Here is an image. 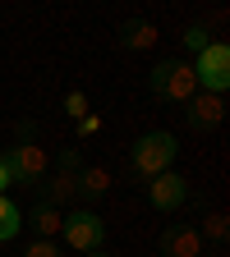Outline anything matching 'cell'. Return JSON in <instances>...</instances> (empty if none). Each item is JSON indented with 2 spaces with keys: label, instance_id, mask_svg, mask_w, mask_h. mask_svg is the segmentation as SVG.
Listing matches in <instances>:
<instances>
[{
  "label": "cell",
  "instance_id": "cell-19",
  "mask_svg": "<svg viewBox=\"0 0 230 257\" xmlns=\"http://www.w3.org/2000/svg\"><path fill=\"white\" fill-rule=\"evenodd\" d=\"M14 184H19V179H14V170H10V161L0 156V193H10Z\"/></svg>",
  "mask_w": 230,
  "mask_h": 257
},
{
  "label": "cell",
  "instance_id": "cell-8",
  "mask_svg": "<svg viewBox=\"0 0 230 257\" xmlns=\"http://www.w3.org/2000/svg\"><path fill=\"white\" fill-rule=\"evenodd\" d=\"M221 119H225V96H216V92L189 96V124L193 128H221Z\"/></svg>",
  "mask_w": 230,
  "mask_h": 257
},
{
  "label": "cell",
  "instance_id": "cell-3",
  "mask_svg": "<svg viewBox=\"0 0 230 257\" xmlns=\"http://www.w3.org/2000/svg\"><path fill=\"white\" fill-rule=\"evenodd\" d=\"M147 92L157 96V101L189 106V96L198 92V83H193V69L184 60H161V64H152V74H147Z\"/></svg>",
  "mask_w": 230,
  "mask_h": 257
},
{
  "label": "cell",
  "instance_id": "cell-4",
  "mask_svg": "<svg viewBox=\"0 0 230 257\" xmlns=\"http://www.w3.org/2000/svg\"><path fill=\"white\" fill-rule=\"evenodd\" d=\"M193 83H198V92H216V96H225V87H230V46L221 42V37H212L198 55H193Z\"/></svg>",
  "mask_w": 230,
  "mask_h": 257
},
{
  "label": "cell",
  "instance_id": "cell-7",
  "mask_svg": "<svg viewBox=\"0 0 230 257\" xmlns=\"http://www.w3.org/2000/svg\"><path fill=\"white\" fill-rule=\"evenodd\" d=\"M147 202H152L157 211H180V207L189 202V179H184L180 170H166V175L147 179Z\"/></svg>",
  "mask_w": 230,
  "mask_h": 257
},
{
  "label": "cell",
  "instance_id": "cell-20",
  "mask_svg": "<svg viewBox=\"0 0 230 257\" xmlns=\"http://www.w3.org/2000/svg\"><path fill=\"white\" fill-rule=\"evenodd\" d=\"M88 257H115V252H106V248H97V252H88Z\"/></svg>",
  "mask_w": 230,
  "mask_h": 257
},
{
  "label": "cell",
  "instance_id": "cell-6",
  "mask_svg": "<svg viewBox=\"0 0 230 257\" xmlns=\"http://www.w3.org/2000/svg\"><path fill=\"white\" fill-rule=\"evenodd\" d=\"M42 202H51V207H69V202H79V152H74V147H64V152H60V166L46 175V184H42Z\"/></svg>",
  "mask_w": 230,
  "mask_h": 257
},
{
  "label": "cell",
  "instance_id": "cell-10",
  "mask_svg": "<svg viewBox=\"0 0 230 257\" xmlns=\"http://www.w3.org/2000/svg\"><path fill=\"white\" fill-rule=\"evenodd\" d=\"M23 225H32V234H37V239L55 243V239H60V230H64V216H60V207L37 202V207H32V211L23 216Z\"/></svg>",
  "mask_w": 230,
  "mask_h": 257
},
{
  "label": "cell",
  "instance_id": "cell-13",
  "mask_svg": "<svg viewBox=\"0 0 230 257\" xmlns=\"http://www.w3.org/2000/svg\"><path fill=\"white\" fill-rule=\"evenodd\" d=\"M19 230H23V211L14 207L10 193H0V243H10Z\"/></svg>",
  "mask_w": 230,
  "mask_h": 257
},
{
  "label": "cell",
  "instance_id": "cell-14",
  "mask_svg": "<svg viewBox=\"0 0 230 257\" xmlns=\"http://www.w3.org/2000/svg\"><path fill=\"white\" fill-rule=\"evenodd\" d=\"M225 234H230V216H225L221 207H212V211L203 216V230H198V239H203V243H207V239H212V243H225Z\"/></svg>",
  "mask_w": 230,
  "mask_h": 257
},
{
  "label": "cell",
  "instance_id": "cell-11",
  "mask_svg": "<svg viewBox=\"0 0 230 257\" xmlns=\"http://www.w3.org/2000/svg\"><path fill=\"white\" fill-rule=\"evenodd\" d=\"M111 184H115V175H111V166H79V198H102V193H111Z\"/></svg>",
  "mask_w": 230,
  "mask_h": 257
},
{
  "label": "cell",
  "instance_id": "cell-12",
  "mask_svg": "<svg viewBox=\"0 0 230 257\" xmlns=\"http://www.w3.org/2000/svg\"><path fill=\"white\" fill-rule=\"evenodd\" d=\"M157 23H147V19H134L124 32H120V46H129V51H152L157 46Z\"/></svg>",
  "mask_w": 230,
  "mask_h": 257
},
{
  "label": "cell",
  "instance_id": "cell-17",
  "mask_svg": "<svg viewBox=\"0 0 230 257\" xmlns=\"http://www.w3.org/2000/svg\"><path fill=\"white\" fill-rule=\"evenodd\" d=\"M74 128H79V138L88 143V138H97V134H102V128H106V119H102V115H97V110H92V115H83V119H79Z\"/></svg>",
  "mask_w": 230,
  "mask_h": 257
},
{
  "label": "cell",
  "instance_id": "cell-18",
  "mask_svg": "<svg viewBox=\"0 0 230 257\" xmlns=\"http://www.w3.org/2000/svg\"><path fill=\"white\" fill-rule=\"evenodd\" d=\"M23 257H60V248H55V243H46V239H32V243L23 248Z\"/></svg>",
  "mask_w": 230,
  "mask_h": 257
},
{
  "label": "cell",
  "instance_id": "cell-1",
  "mask_svg": "<svg viewBox=\"0 0 230 257\" xmlns=\"http://www.w3.org/2000/svg\"><path fill=\"white\" fill-rule=\"evenodd\" d=\"M0 156L10 161V170H14V179H19L23 188H37V193H42V184H46V175H51V156H46V147L37 143L32 124H23L19 138H14V147H5Z\"/></svg>",
  "mask_w": 230,
  "mask_h": 257
},
{
  "label": "cell",
  "instance_id": "cell-16",
  "mask_svg": "<svg viewBox=\"0 0 230 257\" xmlns=\"http://www.w3.org/2000/svg\"><path fill=\"white\" fill-rule=\"evenodd\" d=\"M180 42H184V46H189L193 55H198V51H203V46H207L212 37H207V28H203V23H189V28L180 32Z\"/></svg>",
  "mask_w": 230,
  "mask_h": 257
},
{
  "label": "cell",
  "instance_id": "cell-5",
  "mask_svg": "<svg viewBox=\"0 0 230 257\" xmlns=\"http://www.w3.org/2000/svg\"><path fill=\"white\" fill-rule=\"evenodd\" d=\"M60 239H64V248H74V252H83V257H88V252L102 248V239H106V220L97 216L92 207H79V211L64 216Z\"/></svg>",
  "mask_w": 230,
  "mask_h": 257
},
{
  "label": "cell",
  "instance_id": "cell-2",
  "mask_svg": "<svg viewBox=\"0 0 230 257\" xmlns=\"http://www.w3.org/2000/svg\"><path fill=\"white\" fill-rule=\"evenodd\" d=\"M175 134H166V128H157V134H143L134 147H129V170H134L138 179H157V175H166L175 166Z\"/></svg>",
  "mask_w": 230,
  "mask_h": 257
},
{
  "label": "cell",
  "instance_id": "cell-15",
  "mask_svg": "<svg viewBox=\"0 0 230 257\" xmlns=\"http://www.w3.org/2000/svg\"><path fill=\"white\" fill-rule=\"evenodd\" d=\"M64 115H69L74 124H79L83 115H92V101H88V92H83V87H69V92H64Z\"/></svg>",
  "mask_w": 230,
  "mask_h": 257
},
{
  "label": "cell",
  "instance_id": "cell-9",
  "mask_svg": "<svg viewBox=\"0 0 230 257\" xmlns=\"http://www.w3.org/2000/svg\"><path fill=\"white\" fill-rule=\"evenodd\" d=\"M161 257H203V239L193 225H171L161 234Z\"/></svg>",
  "mask_w": 230,
  "mask_h": 257
}]
</instances>
